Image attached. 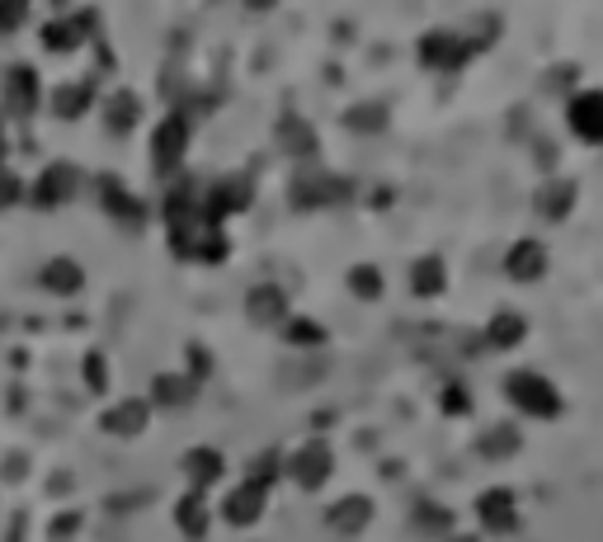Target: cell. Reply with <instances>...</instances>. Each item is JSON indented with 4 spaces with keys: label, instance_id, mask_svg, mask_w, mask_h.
Listing matches in <instances>:
<instances>
[{
    "label": "cell",
    "instance_id": "18",
    "mask_svg": "<svg viewBox=\"0 0 603 542\" xmlns=\"http://www.w3.org/2000/svg\"><path fill=\"white\" fill-rule=\"evenodd\" d=\"M250 312H255L259 321H274V316H284V303H278V293H274V288H259V293H255V303H250Z\"/></svg>",
    "mask_w": 603,
    "mask_h": 542
},
{
    "label": "cell",
    "instance_id": "19",
    "mask_svg": "<svg viewBox=\"0 0 603 542\" xmlns=\"http://www.w3.org/2000/svg\"><path fill=\"white\" fill-rule=\"evenodd\" d=\"M189 467H194V476H198V481H204V476L212 481L217 472H223V457H217L212 449H198V453H194V463H189Z\"/></svg>",
    "mask_w": 603,
    "mask_h": 542
},
{
    "label": "cell",
    "instance_id": "17",
    "mask_svg": "<svg viewBox=\"0 0 603 542\" xmlns=\"http://www.w3.org/2000/svg\"><path fill=\"white\" fill-rule=\"evenodd\" d=\"M76 284H80V274H76L71 259H52V269H48V288H62V293H71Z\"/></svg>",
    "mask_w": 603,
    "mask_h": 542
},
{
    "label": "cell",
    "instance_id": "1",
    "mask_svg": "<svg viewBox=\"0 0 603 542\" xmlns=\"http://www.w3.org/2000/svg\"><path fill=\"white\" fill-rule=\"evenodd\" d=\"M505 396H510L524 415H542V420H552V415L561 411L556 387L547 383V377H537V373H514L510 383H505Z\"/></svg>",
    "mask_w": 603,
    "mask_h": 542
},
{
    "label": "cell",
    "instance_id": "23",
    "mask_svg": "<svg viewBox=\"0 0 603 542\" xmlns=\"http://www.w3.org/2000/svg\"><path fill=\"white\" fill-rule=\"evenodd\" d=\"M43 43L57 52V48H71V29L67 24H48V38H43Z\"/></svg>",
    "mask_w": 603,
    "mask_h": 542
},
{
    "label": "cell",
    "instance_id": "16",
    "mask_svg": "<svg viewBox=\"0 0 603 542\" xmlns=\"http://www.w3.org/2000/svg\"><path fill=\"white\" fill-rule=\"evenodd\" d=\"M571 198H575L571 185H552V194H542V198H537V208L547 213V217H561V213L571 208Z\"/></svg>",
    "mask_w": 603,
    "mask_h": 542
},
{
    "label": "cell",
    "instance_id": "27",
    "mask_svg": "<svg viewBox=\"0 0 603 542\" xmlns=\"http://www.w3.org/2000/svg\"><path fill=\"white\" fill-rule=\"evenodd\" d=\"M453 542H472V538H453Z\"/></svg>",
    "mask_w": 603,
    "mask_h": 542
},
{
    "label": "cell",
    "instance_id": "21",
    "mask_svg": "<svg viewBox=\"0 0 603 542\" xmlns=\"http://www.w3.org/2000/svg\"><path fill=\"white\" fill-rule=\"evenodd\" d=\"M80 105H86V90H62V95H57V109H62L67 118H76Z\"/></svg>",
    "mask_w": 603,
    "mask_h": 542
},
{
    "label": "cell",
    "instance_id": "11",
    "mask_svg": "<svg viewBox=\"0 0 603 542\" xmlns=\"http://www.w3.org/2000/svg\"><path fill=\"white\" fill-rule=\"evenodd\" d=\"M137 109H142V105H137V95H113L109 99V124H113V132H123V128H132L137 124Z\"/></svg>",
    "mask_w": 603,
    "mask_h": 542
},
{
    "label": "cell",
    "instance_id": "12",
    "mask_svg": "<svg viewBox=\"0 0 603 542\" xmlns=\"http://www.w3.org/2000/svg\"><path fill=\"white\" fill-rule=\"evenodd\" d=\"M330 472V457H326V449H307V457L297 463V476H302V486H316L320 476Z\"/></svg>",
    "mask_w": 603,
    "mask_h": 542
},
{
    "label": "cell",
    "instance_id": "8",
    "mask_svg": "<svg viewBox=\"0 0 603 542\" xmlns=\"http://www.w3.org/2000/svg\"><path fill=\"white\" fill-rule=\"evenodd\" d=\"M33 99H38V80H33V71H29V67H14V71H10V109L29 114V109H33Z\"/></svg>",
    "mask_w": 603,
    "mask_h": 542
},
{
    "label": "cell",
    "instance_id": "5",
    "mask_svg": "<svg viewBox=\"0 0 603 542\" xmlns=\"http://www.w3.org/2000/svg\"><path fill=\"white\" fill-rule=\"evenodd\" d=\"M481 519H486L495 533L514 529V500H510V491H491L486 500H481Z\"/></svg>",
    "mask_w": 603,
    "mask_h": 542
},
{
    "label": "cell",
    "instance_id": "24",
    "mask_svg": "<svg viewBox=\"0 0 603 542\" xmlns=\"http://www.w3.org/2000/svg\"><path fill=\"white\" fill-rule=\"evenodd\" d=\"M354 288L373 297V293H377V274H373V269H354Z\"/></svg>",
    "mask_w": 603,
    "mask_h": 542
},
{
    "label": "cell",
    "instance_id": "14",
    "mask_svg": "<svg viewBox=\"0 0 603 542\" xmlns=\"http://www.w3.org/2000/svg\"><path fill=\"white\" fill-rule=\"evenodd\" d=\"M142 415H147L142 401H128V406H118V411L105 420V425H109V430H142Z\"/></svg>",
    "mask_w": 603,
    "mask_h": 542
},
{
    "label": "cell",
    "instance_id": "22",
    "mask_svg": "<svg viewBox=\"0 0 603 542\" xmlns=\"http://www.w3.org/2000/svg\"><path fill=\"white\" fill-rule=\"evenodd\" d=\"M19 194H24V185H19L14 175H0V208H6V204H14Z\"/></svg>",
    "mask_w": 603,
    "mask_h": 542
},
{
    "label": "cell",
    "instance_id": "4",
    "mask_svg": "<svg viewBox=\"0 0 603 542\" xmlns=\"http://www.w3.org/2000/svg\"><path fill=\"white\" fill-rule=\"evenodd\" d=\"M505 269L514 278H537L542 269H547V250H542L537 240H518V246L510 250V259H505Z\"/></svg>",
    "mask_w": 603,
    "mask_h": 542
},
{
    "label": "cell",
    "instance_id": "10",
    "mask_svg": "<svg viewBox=\"0 0 603 542\" xmlns=\"http://www.w3.org/2000/svg\"><path fill=\"white\" fill-rule=\"evenodd\" d=\"M518 339H524V316H510V312H500V316L491 321V345L510 349V345H518Z\"/></svg>",
    "mask_w": 603,
    "mask_h": 542
},
{
    "label": "cell",
    "instance_id": "9",
    "mask_svg": "<svg viewBox=\"0 0 603 542\" xmlns=\"http://www.w3.org/2000/svg\"><path fill=\"white\" fill-rule=\"evenodd\" d=\"M368 514H373L368 500H345V505H335V510H330V524H335L339 533H354V529L364 524Z\"/></svg>",
    "mask_w": 603,
    "mask_h": 542
},
{
    "label": "cell",
    "instance_id": "3",
    "mask_svg": "<svg viewBox=\"0 0 603 542\" xmlns=\"http://www.w3.org/2000/svg\"><path fill=\"white\" fill-rule=\"evenodd\" d=\"M185 137H189V128H185V118H179V114L160 124V132H156V170L175 166L179 151H185Z\"/></svg>",
    "mask_w": 603,
    "mask_h": 542
},
{
    "label": "cell",
    "instance_id": "7",
    "mask_svg": "<svg viewBox=\"0 0 603 542\" xmlns=\"http://www.w3.org/2000/svg\"><path fill=\"white\" fill-rule=\"evenodd\" d=\"M71 166H57V170H48L43 175V185H38V204L43 208H52V204H62V198H71Z\"/></svg>",
    "mask_w": 603,
    "mask_h": 542
},
{
    "label": "cell",
    "instance_id": "26",
    "mask_svg": "<svg viewBox=\"0 0 603 542\" xmlns=\"http://www.w3.org/2000/svg\"><path fill=\"white\" fill-rule=\"evenodd\" d=\"M14 19H24V6H10V10H0V24H14Z\"/></svg>",
    "mask_w": 603,
    "mask_h": 542
},
{
    "label": "cell",
    "instance_id": "6",
    "mask_svg": "<svg viewBox=\"0 0 603 542\" xmlns=\"http://www.w3.org/2000/svg\"><path fill=\"white\" fill-rule=\"evenodd\" d=\"M259 505H265V486H240L227 500V519H231V524H250V519L259 514Z\"/></svg>",
    "mask_w": 603,
    "mask_h": 542
},
{
    "label": "cell",
    "instance_id": "15",
    "mask_svg": "<svg viewBox=\"0 0 603 542\" xmlns=\"http://www.w3.org/2000/svg\"><path fill=\"white\" fill-rule=\"evenodd\" d=\"M444 288V269H438V259H419V269H415V293H438Z\"/></svg>",
    "mask_w": 603,
    "mask_h": 542
},
{
    "label": "cell",
    "instance_id": "25",
    "mask_svg": "<svg viewBox=\"0 0 603 542\" xmlns=\"http://www.w3.org/2000/svg\"><path fill=\"white\" fill-rule=\"evenodd\" d=\"M86 373H90V377H86L90 387H105V383H109V377H105V364H99V358H90V364H86Z\"/></svg>",
    "mask_w": 603,
    "mask_h": 542
},
{
    "label": "cell",
    "instance_id": "2",
    "mask_svg": "<svg viewBox=\"0 0 603 542\" xmlns=\"http://www.w3.org/2000/svg\"><path fill=\"white\" fill-rule=\"evenodd\" d=\"M571 128L585 137V142H603V90L580 95L571 105Z\"/></svg>",
    "mask_w": 603,
    "mask_h": 542
},
{
    "label": "cell",
    "instance_id": "20",
    "mask_svg": "<svg viewBox=\"0 0 603 542\" xmlns=\"http://www.w3.org/2000/svg\"><path fill=\"white\" fill-rule=\"evenodd\" d=\"M288 335H293V345H320V339H326V331L312 326V321H293Z\"/></svg>",
    "mask_w": 603,
    "mask_h": 542
},
{
    "label": "cell",
    "instance_id": "13",
    "mask_svg": "<svg viewBox=\"0 0 603 542\" xmlns=\"http://www.w3.org/2000/svg\"><path fill=\"white\" fill-rule=\"evenodd\" d=\"M179 524H185V529H189L194 538L208 529V510H204V495H198V491H194V495L185 500V505H179Z\"/></svg>",
    "mask_w": 603,
    "mask_h": 542
}]
</instances>
